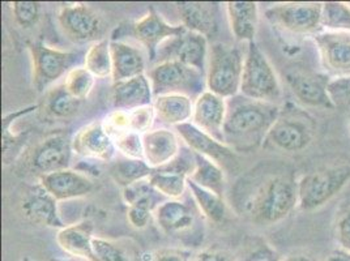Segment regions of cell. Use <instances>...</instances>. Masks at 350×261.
I'll use <instances>...</instances> for the list:
<instances>
[{
  "label": "cell",
  "instance_id": "cell-18",
  "mask_svg": "<svg viewBox=\"0 0 350 261\" xmlns=\"http://www.w3.org/2000/svg\"><path fill=\"white\" fill-rule=\"evenodd\" d=\"M228 113V101L217 94L205 90L193 102L191 123L199 130L224 143V126Z\"/></svg>",
  "mask_w": 350,
  "mask_h": 261
},
{
  "label": "cell",
  "instance_id": "cell-17",
  "mask_svg": "<svg viewBox=\"0 0 350 261\" xmlns=\"http://www.w3.org/2000/svg\"><path fill=\"white\" fill-rule=\"evenodd\" d=\"M73 152L84 159L109 162L117 154V146L103 122L84 126L72 139Z\"/></svg>",
  "mask_w": 350,
  "mask_h": 261
},
{
  "label": "cell",
  "instance_id": "cell-35",
  "mask_svg": "<svg viewBox=\"0 0 350 261\" xmlns=\"http://www.w3.org/2000/svg\"><path fill=\"white\" fill-rule=\"evenodd\" d=\"M187 180L189 178L185 175L162 169H157L149 178L150 184L167 200H180L186 193V189H189Z\"/></svg>",
  "mask_w": 350,
  "mask_h": 261
},
{
  "label": "cell",
  "instance_id": "cell-16",
  "mask_svg": "<svg viewBox=\"0 0 350 261\" xmlns=\"http://www.w3.org/2000/svg\"><path fill=\"white\" fill-rule=\"evenodd\" d=\"M286 83L294 97L307 107L334 110V102L328 94L329 79L318 73L293 70L286 73Z\"/></svg>",
  "mask_w": 350,
  "mask_h": 261
},
{
  "label": "cell",
  "instance_id": "cell-41",
  "mask_svg": "<svg viewBox=\"0 0 350 261\" xmlns=\"http://www.w3.org/2000/svg\"><path fill=\"white\" fill-rule=\"evenodd\" d=\"M130 116V130L137 132L140 135H144L146 132L152 130L156 116L154 106H144L129 111Z\"/></svg>",
  "mask_w": 350,
  "mask_h": 261
},
{
  "label": "cell",
  "instance_id": "cell-47",
  "mask_svg": "<svg viewBox=\"0 0 350 261\" xmlns=\"http://www.w3.org/2000/svg\"><path fill=\"white\" fill-rule=\"evenodd\" d=\"M324 261H350V252L344 249H336L331 252Z\"/></svg>",
  "mask_w": 350,
  "mask_h": 261
},
{
  "label": "cell",
  "instance_id": "cell-11",
  "mask_svg": "<svg viewBox=\"0 0 350 261\" xmlns=\"http://www.w3.org/2000/svg\"><path fill=\"white\" fill-rule=\"evenodd\" d=\"M58 21L63 33L75 42H97L103 40V17L87 4L64 5L59 11Z\"/></svg>",
  "mask_w": 350,
  "mask_h": 261
},
{
  "label": "cell",
  "instance_id": "cell-5",
  "mask_svg": "<svg viewBox=\"0 0 350 261\" xmlns=\"http://www.w3.org/2000/svg\"><path fill=\"white\" fill-rule=\"evenodd\" d=\"M148 77L154 98L165 94H182L196 100L206 90L205 73L174 60L157 63Z\"/></svg>",
  "mask_w": 350,
  "mask_h": 261
},
{
  "label": "cell",
  "instance_id": "cell-8",
  "mask_svg": "<svg viewBox=\"0 0 350 261\" xmlns=\"http://www.w3.org/2000/svg\"><path fill=\"white\" fill-rule=\"evenodd\" d=\"M185 31H187V29L182 24L180 25L169 24L156 12L154 8H149L146 16L132 23L129 28L120 27L119 29L116 30L111 40H117L118 36H123V34L126 36L130 33L139 44L146 47L149 59L152 61H156V57L161 44L166 42L167 40H172L174 37L183 34Z\"/></svg>",
  "mask_w": 350,
  "mask_h": 261
},
{
  "label": "cell",
  "instance_id": "cell-1",
  "mask_svg": "<svg viewBox=\"0 0 350 261\" xmlns=\"http://www.w3.org/2000/svg\"><path fill=\"white\" fill-rule=\"evenodd\" d=\"M281 110L276 103L234 97L228 101L224 143L235 152H251L265 143Z\"/></svg>",
  "mask_w": 350,
  "mask_h": 261
},
{
  "label": "cell",
  "instance_id": "cell-42",
  "mask_svg": "<svg viewBox=\"0 0 350 261\" xmlns=\"http://www.w3.org/2000/svg\"><path fill=\"white\" fill-rule=\"evenodd\" d=\"M328 94L336 107L350 106V76L329 80Z\"/></svg>",
  "mask_w": 350,
  "mask_h": 261
},
{
  "label": "cell",
  "instance_id": "cell-28",
  "mask_svg": "<svg viewBox=\"0 0 350 261\" xmlns=\"http://www.w3.org/2000/svg\"><path fill=\"white\" fill-rule=\"evenodd\" d=\"M193 100L182 94H165L154 98L156 116L165 124L180 126L189 123L193 114Z\"/></svg>",
  "mask_w": 350,
  "mask_h": 261
},
{
  "label": "cell",
  "instance_id": "cell-37",
  "mask_svg": "<svg viewBox=\"0 0 350 261\" xmlns=\"http://www.w3.org/2000/svg\"><path fill=\"white\" fill-rule=\"evenodd\" d=\"M96 77L85 67H75L67 73L63 85L79 101L87 100L94 87Z\"/></svg>",
  "mask_w": 350,
  "mask_h": 261
},
{
  "label": "cell",
  "instance_id": "cell-22",
  "mask_svg": "<svg viewBox=\"0 0 350 261\" xmlns=\"http://www.w3.org/2000/svg\"><path fill=\"white\" fill-rule=\"evenodd\" d=\"M113 106L116 110L131 111L154 103V94L148 74H140L113 84Z\"/></svg>",
  "mask_w": 350,
  "mask_h": 261
},
{
  "label": "cell",
  "instance_id": "cell-9",
  "mask_svg": "<svg viewBox=\"0 0 350 261\" xmlns=\"http://www.w3.org/2000/svg\"><path fill=\"white\" fill-rule=\"evenodd\" d=\"M321 3H286L265 11L267 20L293 34H315L321 28Z\"/></svg>",
  "mask_w": 350,
  "mask_h": 261
},
{
  "label": "cell",
  "instance_id": "cell-19",
  "mask_svg": "<svg viewBox=\"0 0 350 261\" xmlns=\"http://www.w3.org/2000/svg\"><path fill=\"white\" fill-rule=\"evenodd\" d=\"M21 209L24 216L34 223L59 230L66 228L59 213L58 200L51 196L41 183L27 192Z\"/></svg>",
  "mask_w": 350,
  "mask_h": 261
},
{
  "label": "cell",
  "instance_id": "cell-14",
  "mask_svg": "<svg viewBox=\"0 0 350 261\" xmlns=\"http://www.w3.org/2000/svg\"><path fill=\"white\" fill-rule=\"evenodd\" d=\"M314 41L327 72L335 77L350 76V33L319 30Z\"/></svg>",
  "mask_w": 350,
  "mask_h": 261
},
{
  "label": "cell",
  "instance_id": "cell-48",
  "mask_svg": "<svg viewBox=\"0 0 350 261\" xmlns=\"http://www.w3.org/2000/svg\"><path fill=\"white\" fill-rule=\"evenodd\" d=\"M251 261H273V259H272V256H271L269 253H267V252H259V253H256L255 256H252Z\"/></svg>",
  "mask_w": 350,
  "mask_h": 261
},
{
  "label": "cell",
  "instance_id": "cell-31",
  "mask_svg": "<svg viewBox=\"0 0 350 261\" xmlns=\"http://www.w3.org/2000/svg\"><path fill=\"white\" fill-rule=\"evenodd\" d=\"M187 186L193 202L198 205L199 210L204 215V217L208 218L213 223H221L225 221L228 209L222 196L198 186L190 179L187 180Z\"/></svg>",
  "mask_w": 350,
  "mask_h": 261
},
{
  "label": "cell",
  "instance_id": "cell-51",
  "mask_svg": "<svg viewBox=\"0 0 350 261\" xmlns=\"http://www.w3.org/2000/svg\"><path fill=\"white\" fill-rule=\"evenodd\" d=\"M348 127H349V130H350V116H349V120H348Z\"/></svg>",
  "mask_w": 350,
  "mask_h": 261
},
{
  "label": "cell",
  "instance_id": "cell-25",
  "mask_svg": "<svg viewBox=\"0 0 350 261\" xmlns=\"http://www.w3.org/2000/svg\"><path fill=\"white\" fill-rule=\"evenodd\" d=\"M226 12L234 37L238 41L252 42L259 24L258 4L255 1H228Z\"/></svg>",
  "mask_w": 350,
  "mask_h": 261
},
{
  "label": "cell",
  "instance_id": "cell-24",
  "mask_svg": "<svg viewBox=\"0 0 350 261\" xmlns=\"http://www.w3.org/2000/svg\"><path fill=\"white\" fill-rule=\"evenodd\" d=\"M113 84L146 73V60L139 49L123 41H111Z\"/></svg>",
  "mask_w": 350,
  "mask_h": 261
},
{
  "label": "cell",
  "instance_id": "cell-3",
  "mask_svg": "<svg viewBox=\"0 0 350 261\" xmlns=\"http://www.w3.org/2000/svg\"><path fill=\"white\" fill-rule=\"evenodd\" d=\"M245 58L238 47L215 44L208 54L206 90L225 100L237 97L241 92Z\"/></svg>",
  "mask_w": 350,
  "mask_h": 261
},
{
  "label": "cell",
  "instance_id": "cell-43",
  "mask_svg": "<svg viewBox=\"0 0 350 261\" xmlns=\"http://www.w3.org/2000/svg\"><path fill=\"white\" fill-rule=\"evenodd\" d=\"M336 239L341 249L350 252V210L342 213L337 219Z\"/></svg>",
  "mask_w": 350,
  "mask_h": 261
},
{
  "label": "cell",
  "instance_id": "cell-46",
  "mask_svg": "<svg viewBox=\"0 0 350 261\" xmlns=\"http://www.w3.org/2000/svg\"><path fill=\"white\" fill-rule=\"evenodd\" d=\"M195 261H228L226 256L222 255L221 252H215V251H204L198 255Z\"/></svg>",
  "mask_w": 350,
  "mask_h": 261
},
{
  "label": "cell",
  "instance_id": "cell-6",
  "mask_svg": "<svg viewBox=\"0 0 350 261\" xmlns=\"http://www.w3.org/2000/svg\"><path fill=\"white\" fill-rule=\"evenodd\" d=\"M350 180L349 165L324 167L305 175L298 182V205L311 212L334 199Z\"/></svg>",
  "mask_w": 350,
  "mask_h": 261
},
{
  "label": "cell",
  "instance_id": "cell-27",
  "mask_svg": "<svg viewBox=\"0 0 350 261\" xmlns=\"http://www.w3.org/2000/svg\"><path fill=\"white\" fill-rule=\"evenodd\" d=\"M93 238L92 225L81 222L60 229L57 234V243L70 258L90 261Z\"/></svg>",
  "mask_w": 350,
  "mask_h": 261
},
{
  "label": "cell",
  "instance_id": "cell-26",
  "mask_svg": "<svg viewBox=\"0 0 350 261\" xmlns=\"http://www.w3.org/2000/svg\"><path fill=\"white\" fill-rule=\"evenodd\" d=\"M154 216L161 230L169 235L186 232L195 223L192 208L180 200H166L156 209Z\"/></svg>",
  "mask_w": 350,
  "mask_h": 261
},
{
  "label": "cell",
  "instance_id": "cell-4",
  "mask_svg": "<svg viewBox=\"0 0 350 261\" xmlns=\"http://www.w3.org/2000/svg\"><path fill=\"white\" fill-rule=\"evenodd\" d=\"M239 93L250 100L269 103H275L281 97L276 71L255 41L248 44Z\"/></svg>",
  "mask_w": 350,
  "mask_h": 261
},
{
  "label": "cell",
  "instance_id": "cell-20",
  "mask_svg": "<svg viewBox=\"0 0 350 261\" xmlns=\"http://www.w3.org/2000/svg\"><path fill=\"white\" fill-rule=\"evenodd\" d=\"M41 184L58 202L84 197L94 189L89 176L71 169L41 176Z\"/></svg>",
  "mask_w": 350,
  "mask_h": 261
},
{
  "label": "cell",
  "instance_id": "cell-40",
  "mask_svg": "<svg viewBox=\"0 0 350 261\" xmlns=\"http://www.w3.org/2000/svg\"><path fill=\"white\" fill-rule=\"evenodd\" d=\"M90 261H127L124 253L114 243L94 236L92 241V260Z\"/></svg>",
  "mask_w": 350,
  "mask_h": 261
},
{
  "label": "cell",
  "instance_id": "cell-15",
  "mask_svg": "<svg viewBox=\"0 0 350 261\" xmlns=\"http://www.w3.org/2000/svg\"><path fill=\"white\" fill-rule=\"evenodd\" d=\"M72 153V140L68 136H50L34 148L30 165L41 176L53 174L70 169Z\"/></svg>",
  "mask_w": 350,
  "mask_h": 261
},
{
  "label": "cell",
  "instance_id": "cell-2",
  "mask_svg": "<svg viewBox=\"0 0 350 261\" xmlns=\"http://www.w3.org/2000/svg\"><path fill=\"white\" fill-rule=\"evenodd\" d=\"M298 204V183L288 175L264 179L248 203V213L259 225H273Z\"/></svg>",
  "mask_w": 350,
  "mask_h": 261
},
{
  "label": "cell",
  "instance_id": "cell-49",
  "mask_svg": "<svg viewBox=\"0 0 350 261\" xmlns=\"http://www.w3.org/2000/svg\"><path fill=\"white\" fill-rule=\"evenodd\" d=\"M282 261H312L306 255H292L285 258Z\"/></svg>",
  "mask_w": 350,
  "mask_h": 261
},
{
  "label": "cell",
  "instance_id": "cell-45",
  "mask_svg": "<svg viewBox=\"0 0 350 261\" xmlns=\"http://www.w3.org/2000/svg\"><path fill=\"white\" fill-rule=\"evenodd\" d=\"M191 253L183 249H163L152 261H190Z\"/></svg>",
  "mask_w": 350,
  "mask_h": 261
},
{
  "label": "cell",
  "instance_id": "cell-13",
  "mask_svg": "<svg viewBox=\"0 0 350 261\" xmlns=\"http://www.w3.org/2000/svg\"><path fill=\"white\" fill-rule=\"evenodd\" d=\"M314 127L306 116L280 114L269 130L265 143L282 152H301L311 144Z\"/></svg>",
  "mask_w": 350,
  "mask_h": 261
},
{
  "label": "cell",
  "instance_id": "cell-33",
  "mask_svg": "<svg viewBox=\"0 0 350 261\" xmlns=\"http://www.w3.org/2000/svg\"><path fill=\"white\" fill-rule=\"evenodd\" d=\"M122 197L127 206H142L152 210L153 213L161 204L167 200L150 184L149 179L137 182L130 187L122 189Z\"/></svg>",
  "mask_w": 350,
  "mask_h": 261
},
{
  "label": "cell",
  "instance_id": "cell-12",
  "mask_svg": "<svg viewBox=\"0 0 350 261\" xmlns=\"http://www.w3.org/2000/svg\"><path fill=\"white\" fill-rule=\"evenodd\" d=\"M175 132L179 135L180 140L185 146H189L191 150L196 154H200L208 160L213 161L219 167L228 171H234L238 167V159L230 146L212 137L205 133L204 130H199L191 122L176 126Z\"/></svg>",
  "mask_w": 350,
  "mask_h": 261
},
{
  "label": "cell",
  "instance_id": "cell-10",
  "mask_svg": "<svg viewBox=\"0 0 350 261\" xmlns=\"http://www.w3.org/2000/svg\"><path fill=\"white\" fill-rule=\"evenodd\" d=\"M208 40L204 36L195 31H185L183 34L167 40L161 44L156 57L157 63L162 61H180L206 76L208 61Z\"/></svg>",
  "mask_w": 350,
  "mask_h": 261
},
{
  "label": "cell",
  "instance_id": "cell-7",
  "mask_svg": "<svg viewBox=\"0 0 350 261\" xmlns=\"http://www.w3.org/2000/svg\"><path fill=\"white\" fill-rule=\"evenodd\" d=\"M33 66V85L38 92H44L59 79L67 76L77 61V53L53 49L44 42H33L28 46Z\"/></svg>",
  "mask_w": 350,
  "mask_h": 261
},
{
  "label": "cell",
  "instance_id": "cell-36",
  "mask_svg": "<svg viewBox=\"0 0 350 261\" xmlns=\"http://www.w3.org/2000/svg\"><path fill=\"white\" fill-rule=\"evenodd\" d=\"M321 30L350 33V5L341 1L323 3Z\"/></svg>",
  "mask_w": 350,
  "mask_h": 261
},
{
  "label": "cell",
  "instance_id": "cell-39",
  "mask_svg": "<svg viewBox=\"0 0 350 261\" xmlns=\"http://www.w3.org/2000/svg\"><path fill=\"white\" fill-rule=\"evenodd\" d=\"M12 12L16 23L21 28H31L34 27L41 15V4L37 1H14Z\"/></svg>",
  "mask_w": 350,
  "mask_h": 261
},
{
  "label": "cell",
  "instance_id": "cell-34",
  "mask_svg": "<svg viewBox=\"0 0 350 261\" xmlns=\"http://www.w3.org/2000/svg\"><path fill=\"white\" fill-rule=\"evenodd\" d=\"M81 101L72 97L64 85H57L47 90L44 97V110L49 115L66 119L75 115L80 109Z\"/></svg>",
  "mask_w": 350,
  "mask_h": 261
},
{
  "label": "cell",
  "instance_id": "cell-23",
  "mask_svg": "<svg viewBox=\"0 0 350 261\" xmlns=\"http://www.w3.org/2000/svg\"><path fill=\"white\" fill-rule=\"evenodd\" d=\"M176 8L186 29L206 38L219 29V5L216 3L180 1L176 3Z\"/></svg>",
  "mask_w": 350,
  "mask_h": 261
},
{
  "label": "cell",
  "instance_id": "cell-32",
  "mask_svg": "<svg viewBox=\"0 0 350 261\" xmlns=\"http://www.w3.org/2000/svg\"><path fill=\"white\" fill-rule=\"evenodd\" d=\"M111 41L103 38L88 49L84 57V67L96 79H106L113 76Z\"/></svg>",
  "mask_w": 350,
  "mask_h": 261
},
{
  "label": "cell",
  "instance_id": "cell-29",
  "mask_svg": "<svg viewBox=\"0 0 350 261\" xmlns=\"http://www.w3.org/2000/svg\"><path fill=\"white\" fill-rule=\"evenodd\" d=\"M154 171L156 169L150 167L146 160H131L126 157L116 161L110 166V176L122 189L149 179Z\"/></svg>",
  "mask_w": 350,
  "mask_h": 261
},
{
  "label": "cell",
  "instance_id": "cell-44",
  "mask_svg": "<svg viewBox=\"0 0 350 261\" xmlns=\"http://www.w3.org/2000/svg\"><path fill=\"white\" fill-rule=\"evenodd\" d=\"M153 215H154V213H153L152 210L146 209V208H142V206H129L127 219H129V222H130V225H131L132 228L142 230V229H144V228H146V226L149 225V222H150Z\"/></svg>",
  "mask_w": 350,
  "mask_h": 261
},
{
  "label": "cell",
  "instance_id": "cell-38",
  "mask_svg": "<svg viewBox=\"0 0 350 261\" xmlns=\"http://www.w3.org/2000/svg\"><path fill=\"white\" fill-rule=\"evenodd\" d=\"M118 152L122 153L123 157L131 160H144V146H143V135L126 130L113 137Z\"/></svg>",
  "mask_w": 350,
  "mask_h": 261
},
{
  "label": "cell",
  "instance_id": "cell-50",
  "mask_svg": "<svg viewBox=\"0 0 350 261\" xmlns=\"http://www.w3.org/2000/svg\"><path fill=\"white\" fill-rule=\"evenodd\" d=\"M51 261H87L83 259H76V258H67V259H51Z\"/></svg>",
  "mask_w": 350,
  "mask_h": 261
},
{
  "label": "cell",
  "instance_id": "cell-21",
  "mask_svg": "<svg viewBox=\"0 0 350 261\" xmlns=\"http://www.w3.org/2000/svg\"><path fill=\"white\" fill-rule=\"evenodd\" d=\"M144 160L153 169H161L169 165L179 154L182 144L175 130L159 128L143 135Z\"/></svg>",
  "mask_w": 350,
  "mask_h": 261
},
{
  "label": "cell",
  "instance_id": "cell-30",
  "mask_svg": "<svg viewBox=\"0 0 350 261\" xmlns=\"http://www.w3.org/2000/svg\"><path fill=\"white\" fill-rule=\"evenodd\" d=\"M195 161V170L189 179L198 186L222 196L225 191V170L213 161L196 153Z\"/></svg>",
  "mask_w": 350,
  "mask_h": 261
}]
</instances>
